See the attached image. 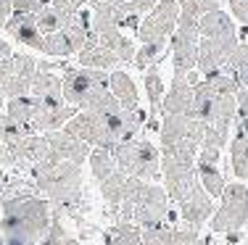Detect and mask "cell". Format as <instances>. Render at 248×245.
Returning <instances> with one entry per match:
<instances>
[{"mask_svg":"<svg viewBox=\"0 0 248 245\" xmlns=\"http://www.w3.org/2000/svg\"><path fill=\"white\" fill-rule=\"evenodd\" d=\"M53 221V206L45 198H5L0 208V235L5 245H37Z\"/></svg>","mask_w":248,"mask_h":245,"instance_id":"cell-1","label":"cell"},{"mask_svg":"<svg viewBox=\"0 0 248 245\" xmlns=\"http://www.w3.org/2000/svg\"><path fill=\"white\" fill-rule=\"evenodd\" d=\"M32 177L37 190L43 192V198L56 206V211L72 208L79 201L82 190V166L72 161H63L58 156H48L45 161H40L37 166H32Z\"/></svg>","mask_w":248,"mask_h":245,"instance_id":"cell-2","label":"cell"},{"mask_svg":"<svg viewBox=\"0 0 248 245\" xmlns=\"http://www.w3.org/2000/svg\"><path fill=\"white\" fill-rule=\"evenodd\" d=\"M124 203L132 206V224H138L140 230L153 224H177V214L169 206L167 190L158 187V185L129 177Z\"/></svg>","mask_w":248,"mask_h":245,"instance_id":"cell-3","label":"cell"},{"mask_svg":"<svg viewBox=\"0 0 248 245\" xmlns=\"http://www.w3.org/2000/svg\"><path fill=\"white\" fill-rule=\"evenodd\" d=\"M114 159L119 172H124L127 177L143 179V182H158L161 179V150L145 137H138L132 143H122L116 145Z\"/></svg>","mask_w":248,"mask_h":245,"instance_id":"cell-4","label":"cell"},{"mask_svg":"<svg viewBox=\"0 0 248 245\" xmlns=\"http://www.w3.org/2000/svg\"><path fill=\"white\" fill-rule=\"evenodd\" d=\"M248 224V187L243 182H230L219 198V208L211 216V232L235 235Z\"/></svg>","mask_w":248,"mask_h":245,"instance_id":"cell-5","label":"cell"},{"mask_svg":"<svg viewBox=\"0 0 248 245\" xmlns=\"http://www.w3.org/2000/svg\"><path fill=\"white\" fill-rule=\"evenodd\" d=\"M61 87L63 103L82 111L100 90H108V77H106V72H98V69H79V72H69Z\"/></svg>","mask_w":248,"mask_h":245,"instance_id":"cell-6","label":"cell"},{"mask_svg":"<svg viewBox=\"0 0 248 245\" xmlns=\"http://www.w3.org/2000/svg\"><path fill=\"white\" fill-rule=\"evenodd\" d=\"M161 179L167 185L164 190H167L169 201L177 203V206L201 185L196 161H182V159H172V156H161Z\"/></svg>","mask_w":248,"mask_h":245,"instance_id":"cell-7","label":"cell"},{"mask_svg":"<svg viewBox=\"0 0 248 245\" xmlns=\"http://www.w3.org/2000/svg\"><path fill=\"white\" fill-rule=\"evenodd\" d=\"M180 21V5L174 0H158V5L145 16L138 34L143 43H167L169 34H174Z\"/></svg>","mask_w":248,"mask_h":245,"instance_id":"cell-8","label":"cell"},{"mask_svg":"<svg viewBox=\"0 0 248 245\" xmlns=\"http://www.w3.org/2000/svg\"><path fill=\"white\" fill-rule=\"evenodd\" d=\"M45 140H48L53 156H58V159H63V161H72V163H79V166L90 159V153H93L87 143H82V140L66 135L63 130L45 132Z\"/></svg>","mask_w":248,"mask_h":245,"instance_id":"cell-9","label":"cell"},{"mask_svg":"<svg viewBox=\"0 0 248 245\" xmlns=\"http://www.w3.org/2000/svg\"><path fill=\"white\" fill-rule=\"evenodd\" d=\"M34 82V61L29 56H14L11 58V74H8V85L3 90V98H24L32 90Z\"/></svg>","mask_w":248,"mask_h":245,"instance_id":"cell-10","label":"cell"},{"mask_svg":"<svg viewBox=\"0 0 248 245\" xmlns=\"http://www.w3.org/2000/svg\"><path fill=\"white\" fill-rule=\"evenodd\" d=\"M180 216L185 224H193V227L206 224V221L214 216V198L198 185V187L180 203Z\"/></svg>","mask_w":248,"mask_h":245,"instance_id":"cell-11","label":"cell"},{"mask_svg":"<svg viewBox=\"0 0 248 245\" xmlns=\"http://www.w3.org/2000/svg\"><path fill=\"white\" fill-rule=\"evenodd\" d=\"M193 85L185 77H174L169 92L164 95V116H193Z\"/></svg>","mask_w":248,"mask_h":245,"instance_id":"cell-12","label":"cell"},{"mask_svg":"<svg viewBox=\"0 0 248 245\" xmlns=\"http://www.w3.org/2000/svg\"><path fill=\"white\" fill-rule=\"evenodd\" d=\"M230 166L240 182H248V119H235L232 145H230Z\"/></svg>","mask_w":248,"mask_h":245,"instance_id":"cell-13","label":"cell"},{"mask_svg":"<svg viewBox=\"0 0 248 245\" xmlns=\"http://www.w3.org/2000/svg\"><path fill=\"white\" fill-rule=\"evenodd\" d=\"M5 29H8L19 43H24V45H29V48H34V50H43V37L45 34L37 29L34 14H16L14 11V16L5 21Z\"/></svg>","mask_w":248,"mask_h":245,"instance_id":"cell-14","label":"cell"},{"mask_svg":"<svg viewBox=\"0 0 248 245\" xmlns=\"http://www.w3.org/2000/svg\"><path fill=\"white\" fill-rule=\"evenodd\" d=\"M198 32H201V37H206V40H235L238 37V34H235V27H232V19L219 8L206 14V16H201Z\"/></svg>","mask_w":248,"mask_h":245,"instance_id":"cell-15","label":"cell"},{"mask_svg":"<svg viewBox=\"0 0 248 245\" xmlns=\"http://www.w3.org/2000/svg\"><path fill=\"white\" fill-rule=\"evenodd\" d=\"M63 82L50 72H40L34 74V82H32V98L40 103H63Z\"/></svg>","mask_w":248,"mask_h":245,"instance_id":"cell-16","label":"cell"},{"mask_svg":"<svg viewBox=\"0 0 248 245\" xmlns=\"http://www.w3.org/2000/svg\"><path fill=\"white\" fill-rule=\"evenodd\" d=\"M108 90L114 92V98L119 101V106L124 111H135L138 108V90H135V82L127 77L124 72H114L108 77Z\"/></svg>","mask_w":248,"mask_h":245,"instance_id":"cell-17","label":"cell"},{"mask_svg":"<svg viewBox=\"0 0 248 245\" xmlns=\"http://www.w3.org/2000/svg\"><path fill=\"white\" fill-rule=\"evenodd\" d=\"M196 172H198L201 187L209 192L211 198H222V192H224V187H227V182H224V177H222V172H219V163L196 161Z\"/></svg>","mask_w":248,"mask_h":245,"instance_id":"cell-18","label":"cell"},{"mask_svg":"<svg viewBox=\"0 0 248 245\" xmlns=\"http://www.w3.org/2000/svg\"><path fill=\"white\" fill-rule=\"evenodd\" d=\"M127 185H129V177L124 172H114L106 182H100V195L103 201L108 203L111 208H119L127 198Z\"/></svg>","mask_w":248,"mask_h":245,"instance_id":"cell-19","label":"cell"},{"mask_svg":"<svg viewBox=\"0 0 248 245\" xmlns=\"http://www.w3.org/2000/svg\"><path fill=\"white\" fill-rule=\"evenodd\" d=\"M106 245H143V230L132 221L111 224V230L106 232Z\"/></svg>","mask_w":248,"mask_h":245,"instance_id":"cell-20","label":"cell"},{"mask_svg":"<svg viewBox=\"0 0 248 245\" xmlns=\"http://www.w3.org/2000/svg\"><path fill=\"white\" fill-rule=\"evenodd\" d=\"M87 163H90V172H93V177H95L98 182H106L114 172H119L114 153L106 150V148H95V150H93L90 159H87Z\"/></svg>","mask_w":248,"mask_h":245,"instance_id":"cell-21","label":"cell"},{"mask_svg":"<svg viewBox=\"0 0 248 245\" xmlns=\"http://www.w3.org/2000/svg\"><path fill=\"white\" fill-rule=\"evenodd\" d=\"M145 90H148V103H151V116L148 121H153L158 114L164 111V82H161V74L156 72V69H148V74H145Z\"/></svg>","mask_w":248,"mask_h":245,"instance_id":"cell-22","label":"cell"},{"mask_svg":"<svg viewBox=\"0 0 248 245\" xmlns=\"http://www.w3.org/2000/svg\"><path fill=\"white\" fill-rule=\"evenodd\" d=\"M34 21H37V29L43 34H53V32H61L66 27L69 16L63 11H58L56 5H45L40 14H34Z\"/></svg>","mask_w":248,"mask_h":245,"instance_id":"cell-23","label":"cell"},{"mask_svg":"<svg viewBox=\"0 0 248 245\" xmlns=\"http://www.w3.org/2000/svg\"><path fill=\"white\" fill-rule=\"evenodd\" d=\"M43 53L45 56H72L77 53L72 40L66 37V32H53V34H45L43 37Z\"/></svg>","mask_w":248,"mask_h":245,"instance_id":"cell-24","label":"cell"},{"mask_svg":"<svg viewBox=\"0 0 248 245\" xmlns=\"http://www.w3.org/2000/svg\"><path fill=\"white\" fill-rule=\"evenodd\" d=\"M198 230L201 227L177 221V224H172V245H206V240H201Z\"/></svg>","mask_w":248,"mask_h":245,"instance_id":"cell-25","label":"cell"},{"mask_svg":"<svg viewBox=\"0 0 248 245\" xmlns=\"http://www.w3.org/2000/svg\"><path fill=\"white\" fill-rule=\"evenodd\" d=\"M167 50V43H143V48L135 53V66L138 69H148L151 63H156L161 53Z\"/></svg>","mask_w":248,"mask_h":245,"instance_id":"cell-26","label":"cell"},{"mask_svg":"<svg viewBox=\"0 0 248 245\" xmlns=\"http://www.w3.org/2000/svg\"><path fill=\"white\" fill-rule=\"evenodd\" d=\"M143 245H172V224H153L143 230Z\"/></svg>","mask_w":248,"mask_h":245,"instance_id":"cell-27","label":"cell"},{"mask_svg":"<svg viewBox=\"0 0 248 245\" xmlns=\"http://www.w3.org/2000/svg\"><path fill=\"white\" fill-rule=\"evenodd\" d=\"M66 237H69V235H66V230H63V221L53 216L50 227H48V232H45V235L40 237V243H37V245H58V243L66 240Z\"/></svg>","mask_w":248,"mask_h":245,"instance_id":"cell-28","label":"cell"},{"mask_svg":"<svg viewBox=\"0 0 248 245\" xmlns=\"http://www.w3.org/2000/svg\"><path fill=\"white\" fill-rule=\"evenodd\" d=\"M45 5H50V0H14L16 14H40Z\"/></svg>","mask_w":248,"mask_h":245,"instance_id":"cell-29","label":"cell"},{"mask_svg":"<svg viewBox=\"0 0 248 245\" xmlns=\"http://www.w3.org/2000/svg\"><path fill=\"white\" fill-rule=\"evenodd\" d=\"M235 106H238V116H235V119H248V87H240L238 90Z\"/></svg>","mask_w":248,"mask_h":245,"instance_id":"cell-30","label":"cell"},{"mask_svg":"<svg viewBox=\"0 0 248 245\" xmlns=\"http://www.w3.org/2000/svg\"><path fill=\"white\" fill-rule=\"evenodd\" d=\"M219 153H222V150H214V148H201L196 161H203V163H219Z\"/></svg>","mask_w":248,"mask_h":245,"instance_id":"cell-31","label":"cell"},{"mask_svg":"<svg viewBox=\"0 0 248 245\" xmlns=\"http://www.w3.org/2000/svg\"><path fill=\"white\" fill-rule=\"evenodd\" d=\"M8 58H11V48L3 43V40H0V63H3V61H8Z\"/></svg>","mask_w":248,"mask_h":245,"instance_id":"cell-32","label":"cell"},{"mask_svg":"<svg viewBox=\"0 0 248 245\" xmlns=\"http://www.w3.org/2000/svg\"><path fill=\"white\" fill-rule=\"evenodd\" d=\"M58 245H79V243H77L74 237H66V240H63V243H58Z\"/></svg>","mask_w":248,"mask_h":245,"instance_id":"cell-33","label":"cell"},{"mask_svg":"<svg viewBox=\"0 0 248 245\" xmlns=\"http://www.w3.org/2000/svg\"><path fill=\"white\" fill-rule=\"evenodd\" d=\"M0 245H5V240H3V235H0Z\"/></svg>","mask_w":248,"mask_h":245,"instance_id":"cell-34","label":"cell"}]
</instances>
